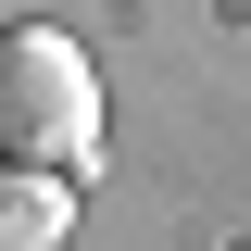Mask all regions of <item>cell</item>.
<instances>
[{"label":"cell","mask_w":251,"mask_h":251,"mask_svg":"<svg viewBox=\"0 0 251 251\" xmlns=\"http://www.w3.org/2000/svg\"><path fill=\"white\" fill-rule=\"evenodd\" d=\"M100 138V63L63 25H0V163L75 176Z\"/></svg>","instance_id":"1"},{"label":"cell","mask_w":251,"mask_h":251,"mask_svg":"<svg viewBox=\"0 0 251 251\" xmlns=\"http://www.w3.org/2000/svg\"><path fill=\"white\" fill-rule=\"evenodd\" d=\"M63 239H75V176L0 163V251H63Z\"/></svg>","instance_id":"2"}]
</instances>
